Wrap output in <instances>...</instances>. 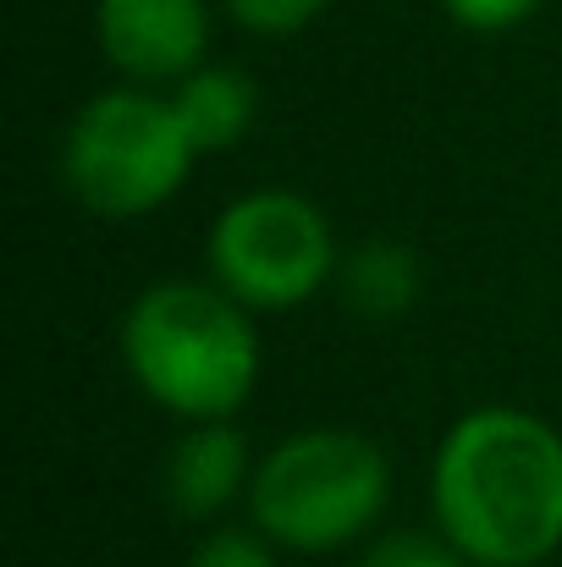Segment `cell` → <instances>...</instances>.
<instances>
[{
	"label": "cell",
	"mask_w": 562,
	"mask_h": 567,
	"mask_svg": "<svg viewBox=\"0 0 562 567\" xmlns=\"http://www.w3.org/2000/svg\"><path fill=\"white\" fill-rule=\"evenodd\" d=\"M430 518L474 567H546L562 551V430L513 402L458 413L430 457Z\"/></svg>",
	"instance_id": "obj_1"
},
{
	"label": "cell",
	"mask_w": 562,
	"mask_h": 567,
	"mask_svg": "<svg viewBox=\"0 0 562 567\" xmlns=\"http://www.w3.org/2000/svg\"><path fill=\"white\" fill-rule=\"evenodd\" d=\"M116 348L133 385L183 424L232 419L254 396L265 364L254 309L215 281L183 276L150 281L127 303Z\"/></svg>",
	"instance_id": "obj_2"
},
{
	"label": "cell",
	"mask_w": 562,
	"mask_h": 567,
	"mask_svg": "<svg viewBox=\"0 0 562 567\" xmlns=\"http://www.w3.org/2000/svg\"><path fill=\"white\" fill-rule=\"evenodd\" d=\"M248 524L298 557L348 551L380 529L391 507V457L354 424H309L270 441L254 463Z\"/></svg>",
	"instance_id": "obj_3"
},
{
	"label": "cell",
	"mask_w": 562,
	"mask_h": 567,
	"mask_svg": "<svg viewBox=\"0 0 562 567\" xmlns=\"http://www.w3.org/2000/svg\"><path fill=\"white\" fill-rule=\"evenodd\" d=\"M193 138L172 94L116 83L83 100L61 133V183L100 220H144L193 177Z\"/></svg>",
	"instance_id": "obj_4"
},
{
	"label": "cell",
	"mask_w": 562,
	"mask_h": 567,
	"mask_svg": "<svg viewBox=\"0 0 562 567\" xmlns=\"http://www.w3.org/2000/svg\"><path fill=\"white\" fill-rule=\"evenodd\" d=\"M337 231L326 209L298 188L237 193L204 231L210 281L254 315H293L337 281Z\"/></svg>",
	"instance_id": "obj_5"
},
{
	"label": "cell",
	"mask_w": 562,
	"mask_h": 567,
	"mask_svg": "<svg viewBox=\"0 0 562 567\" xmlns=\"http://www.w3.org/2000/svg\"><path fill=\"white\" fill-rule=\"evenodd\" d=\"M94 33L105 61L144 89L183 83L204 66L210 50V6L204 0H100Z\"/></svg>",
	"instance_id": "obj_6"
},
{
	"label": "cell",
	"mask_w": 562,
	"mask_h": 567,
	"mask_svg": "<svg viewBox=\"0 0 562 567\" xmlns=\"http://www.w3.org/2000/svg\"><path fill=\"white\" fill-rule=\"evenodd\" d=\"M254 463L259 457L248 452V441L232 419L187 424L161 463V496L187 524H221V513L232 502H248Z\"/></svg>",
	"instance_id": "obj_7"
},
{
	"label": "cell",
	"mask_w": 562,
	"mask_h": 567,
	"mask_svg": "<svg viewBox=\"0 0 562 567\" xmlns=\"http://www.w3.org/2000/svg\"><path fill=\"white\" fill-rule=\"evenodd\" d=\"M172 105L183 116V133L193 138L198 155L232 150L248 138L254 116H259V89L243 66H193L183 83H172Z\"/></svg>",
	"instance_id": "obj_8"
},
{
	"label": "cell",
	"mask_w": 562,
	"mask_h": 567,
	"mask_svg": "<svg viewBox=\"0 0 562 567\" xmlns=\"http://www.w3.org/2000/svg\"><path fill=\"white\" fill-rule=\"evenodd\" d=\"M331 287L365 320H402L425 292V265L397 237H359L354 248H343Z\"/></svg>",
	"instance_id": "obj_9"
},
{
	"label": "cell",
	"mask_w": 562,
	"mask_h": 567,
	"mask_svg": "<svg viewBox=\"0 0 562 567\" xmlns=\"http://www.w3.org/2000/svg\"><path fill=\"white\" fill-rule=\"evenodd\" d=\"M359 567H474L441 529H391L380 535Z\"/></svg>",
	"instance_id": "obj_10"
},
{
	"label": "cell",
	"mask_w": 562,
	"mask_h": 567,
	"mask_svg": "<svg viewBox=\"0 0 562 567\" xmlns=\"http://www.w3.org/2000/svg\"><path fill=\"white\" fill-rule=\"evenodd\" d=\"M187 567H282L276 546L254 524H210L204 540L193 546Z\"/></svg>",
	"instance_id": "obj_11"
},
{
	"label": "cell",
	"mask_w": 562,
	"mask_h": 567,
	"mask_svg": "<svg viewBox=\"0 0 562 567\" xmlns=\"http://www.w3.org/2000/svg\"><path fill=\"white\" fill-rule=\"evenodd\" d=\"M221 6L232 11V22H237V28L265 33V39H287V33L309 28L331 0H221Z\"/></svg>",
	"instance_id": "obj_12"
},
{
	"label": "cell",
	"mask_w": 562,
	"mask_h": 567,
	"mask_svg": "<svg viewBox=\"0 0 562 567\" xmlns=\"http://www.w3.org/2000/svg\"><path fill=\"white\" fill-rule=\"evenodd\" d=\"M535 6L541 0H441V11L469 33H508L524 17H535Z\"/></svg>",
	"instance_id": "obj_13"
}]
</instances>
